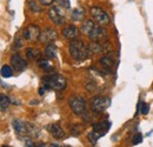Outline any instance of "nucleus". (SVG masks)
I'll use <instances>...</instances> for the list:
<instances>
[{
	"label": "nucleus",
	"mask_w": 153,
	"mask_h": 147,
	"mask_svg": "<svg viewBox=\"0 0 153 147\" xmlns=\"http://www.w3.org/2000/svg\"><path fill=\"white\" fill-rule=\"evenodd\" d=\"M68 51L71 56L76 61H84L88 58L90 50L88 47L79 39H73L68 44Z\"/></svg>",
	"instance_id": "f257e3e1"
},
{
	"label": "nucleus",
	"mask_w": 153,
	"mask_h": 147,
	"mask_svg": "<svg viewBox=\"0 0 153 147\" xmlns=\"http://www.w3.org/2000/svg\"><path fill=\"white\" fill-rule=\"evenodd\" d=\"M44 82H45L46 87L52 88L54 91H64L67 86L66 79L60 74H53L51 76L44 78Z\"/></svg>",
	"instance_id": "f03ea898"
},
{
	"label": "nucleus",
	"mask_w": 153,
	"mask_h": 147,
	"mask_svg": "<svg viewBox=\"0 0 153 147\" xmlns=\"http://www.w3.org/2000/svg\"><path fill=\"white\" fill-rule=\"evenodd\" d=\"M68 106L76 115H81L86 111V101L82 97H71L68 99Z\"/></svg>",
	"instance_id": "7ed1b4c3"
},
{
	"label": "nucleus",
	"mask_w": 153,
	"mask_h": 147,
	"mask_svg": "<svg viewBox=\"0 0 153 147\" xmlns=\"http://www.w3.org/2000/svg\"><path fill=\"white\" fill-rule=\"evenodd\" d=\"M110 104H111V101H110V99L107 97L98 95V97L93 98V100L91 102V108H92V111H94L96 113H102V112H105L108 108Z\"/></svg>",
	"instance_id": "20e7f679"
},
{
	"label": "nucleus",
	"mask_w": 153,
	"mask_h": 147,
	"mask_svg": "<svg viewBox=\"0 0 153 147\" xmlns=\"http://www.w3.org/2000/svg\"><path fill=\"white\" fill-rule=\"evenodd\" d=\"M90 12H91V16L93 17V19L96 20L98 25L105 26V25H108L110 24V17L100 7H91Z\"/></svg>",
	"instance_id": "39448f33"
},
{
	"label": "nucleus",
	"mask_w": 153,
	"mask_h": 147,
	"mask_svg": "<svg viewBox=\"0 0 153 147\" xmlns=\"http://www.w3.org/2000/svg\"><path fill=\"white\" fill-rule=\"evenodd\" d=\"M40 33H41V30L38 25H28L22 31V37L28 41H36V40H39Z\"/></svg>",
	"instance_id": "423d86ee"
},
{
	"label": "nucleus",
	"mask_w": 153,
	"mask_h": 147,
	"mask_svg": "<svg viewBox=\"0 0 153 147\" xmlns=\"http://www.w3.org/2000/svg\"><path fill=\"white\" fill-rule=\"evenodd\" d=\"M58 33L56 30H53L52 27H46L41 31L40 37H39V41L42 44H53L54 40H57Z\"/></svg>",
	"instance_id": "0eeeda50"
},
{
	"label": "nucleus",
	"mask_w": 153,
	"mask_h": 147,
	"mask_svg": "<svg viewBox=\"0 0 153 147\" xmlns=\"http://www.w3.org/2000/svg\"><path fill=\"white\" fill-rule=\"evenodd\" d=\"M11 65H12L13 70H16L18 72H21V71H24L26 68L27 62H26V60L21 55L17 53V54H13L11 56Z\"/></svg>",
	"instance_id": "6e6552de"
},
{
	"label": "nucleus",
	"mask_w": 153,
	"mask_h": 147,
	"mask_svg": "<svg viewBox=\"0 0 153 147\" xmlns=\"http://www.w3.org/2000/svg\"><path fill=\"white\" fill-rule=\"evenodd\" d=\"M48 18H50V20L53 24H56V25H62L65 22L64 16H62L61 11L58 7H51L48 10Z\"/></svg>",
	"instance_id": "1a4fd4ad"
},
{
	"label": "nucleus",
	"mask_w": 153,
	"mask_h": 147,
	"mask_svg": "<svg viewBox=\"0 0 153 147\" xmlns=\"http://www.w3.org/2000/svg\"><path fill=\"white\" fill-rule=\"evenodd\" d=\"M62 36L68 40H73V39H76V37L79 36V30L74 25H68L62 28Z\"/></svg>",
	"instance_id": "9d476101"
},
{
	"label": "nucleus",
	"mask_w": 153,
	"mask_h": 147,
	"mask_svg": "<svg viewBox=\"0 0 153 147\" xmlns=\"http://www.w3.org/2000/svg\"><path fill=\"white\" fill-rule=\"evenodd\" d=\"M47 131H48V133H50L53 138H56V139H62V138L65 137L64 129L61 128L58 124H51V125H48V126H47Z\"/></svg>",
	"instance_id": "9b49d317"
},
{
	"label": "nucleus",
	"mask_w": 153,
	"mask_h": 147,
	"mask_svg": "<svg viewBox=\"0 0 153 147\" xmlns=\"http://www.w3.org/2000/svg\"><path fill=\"white\" fill-rule=\"evenodd\" d=\"M88 38L91 40H93V41H98V40H101V39L106 38V32L101 27V25H96V27L93 28V31L91 32V34L88 36Z\"/></svg>",
	"instance_id": "f8f14e48"
},
{
	"label": "nucleus",
	"mask_w": 153,
	"mask_h": 147,
	"mask_svg": "<svg viewBox=\"0 0 153 147\" xmlns=\"http://www.w3.org/2000/svg\"><path fill=\"white\" fill-rule=\"evenodd\" d=\"M111 127V124L108 121H101V122H98V124H94L93 125V132L98 134V137H102L108 129Z\"/></svg>",
	"instance_id": "ddd939ff"
},
{
	"label": "nucleus",
	"mask_w": 153,
	"mask_h": 147,
	"mask_svg": "<svg viewBox=\"0 0 153 147\" xmlns=\"http://www.w3.org/2000/svg\"><path fill=\"white\" fill-rule=\"evenodd\" d=\"M96 27V24L92 21V20H86L82 25H81V32L85 34V36H90L91 32L93 31V28Z\"/></svg>",
	"instance_id": "4468645a"
},
{
	"label": "nucleus",
	"mask_w": 153,
	"mask_h": 147,
	"mask_svg": "<svg viewBox=\"0 0 153 147\" xmlns=\"http://www.w3.org/2000/svg\"><path fill=\"white\" fill-rule=\"evenodd\" d=\"M13 128H14V131H16L19 135L24 134V133H28V129H27L26 124H24V122L20 121V120H14V121H13Z\"/></svg>",
	"instance_id": "2eb2a0df"
},
{
	"label": "nucleus",
	"mask_w": 153,
	"mask_h": 147,
	"mask_svg": "<svg viewBox=\"0 0 153 147\" xmlns=\"http://www.w3.org/2000/svg\"><path fill=\"white\" fill-rule=\"evenodd\" d=\"M99 62H100V65H101L104 68H106V70H111V68L113 67V65H114V60H113L110 55H105V56L100 58Z\"/></svg>",
	"instance_id": "dca6fc26"
},
{
	"label": "nucleus",
	"mask_w": 153,
	"mask_h": 147,
	"mask_svg": "<svg viewBox=\"0 0 153 147\" xmlns=\"http://www.w3.org/2000/svg\"><path fill=\"white\" fill-rule=\"evenodd\" d=\"M71 18H72L73 21H81V20H84V18H85V11L82 8H80V7H76V8H74L72 11Z\"/></svg>",
	"instance_id": "f3484780"
},
{
	"label": "nucleus",
	"mask_w": 153,
	"mask_h": 147,
	"mask_svg": "<svg viewBox=\"0 0 153 147\" xmlns=\"http://www.w3.org/2000/svg\"><path fill=\"white\" fill-rule=\"evenodd\" d=\"M45 55L46 58L48 59H54L56 55H57V47L53 45V44H47L46 47H45Z\"/></svg>",
	"instance_id": "a211bd4d"
},
{
	"label": "nucleus",
	"mask_w": 153,
	"mask_h": 147,
	"mask_svg": "<svg viewBox=\"0 0 153 147\" xmlns=\"http://www.w3.org/2000/svg\"><path fill=\"white\" fill-rule=\"evenodd\" d=\"M26 55L28 59H32V60H39L40 56H41V52L39 51L38 48H27L26 50Z\"/></svg>",
	"instance_id": "6ab92c4d"
},
{
	"label": "nucleus",
	"mask_w": 153,
	"mask_h": 147,
	"mask_svg": "<svg viewBox=\"0 0 153 147\" xmlns=\"http://www.w3.org/2000/svg\"><path fill=\"white\" fill-rule=\"evenodd\" d=\"M88 50H90V53H93V54H99L102 52V47L100 44H98L97 41H93L88 46Z\"/></svg>",
	"instance_id": "aec40b11"
},
{
	"label": "nucleus",
	"mask_w": 153,
	"mask_h": 147,
	"mask_svg": "<svg viewBox=\"0 0 153 147\" xmlns=\"http://www.w3.org/2000/svg\"><path fill=\"white\" fill-rule=\"evenodd\" d=\"M38 66L42 70V71H47V72H50V71L53 68L52 65L50 64V61H48V60H44V59H39Z\"/></svg>",
	"instance_id": "412c9836"
},
{
	"label": "nucleus",
	"mask_w": 153,
	"mask_h": 147,
	"mask_svg": "<svg viewBox=\"0 0 153 147\" xmlns=\"http://www.w3.org/2000/svg\"><path fill=\"white\" fill-rule=\"evenodd\" d=\"M27 5H28V8L34 13H38L41 11V7L36 2V0H27Z\"/></svg>",
	"instance_id": "4be33fe9"
},
{
	"label": "nucleus",
	"mask_w": 153,
	"mask_h": 147,
	"mask_svg": "<svg viewBox=\"0 0 153 147\" xmlns=\"http://www.w3.org/2000/svg\"><path fill=\"white\" fill-rule=\"evenodd\" d=\"M11 101H10V98L6 97V95H1L0 97V107H1V111H5L6 108H8Z\"/></svg>",
	"instance_id": "5701e85b"
},
{
	"label": "nucleus",
	"mask_w": 153,
	"mask_h": 147,
	"mask_svg": "<svg viewBox=\"0 0 153 147\" xmlns=\"http://www.w3.org/2000/svg\"><path fill=\"white\" fill-rule=\"evenodd\" d=\"M12 74H13V70L10 66L4 65L1 67V75H2V78H10V76H12Z\"/></svg>",
	"instance_id": "b1692460"
},
{
	"label": "nucleus",
	"mask_w": 153,
	"mask_h": 147,
	"mask_svg": "<svg viewBox=\"0 0 153 147\" xmlns=\"http://www.w3.org/2000/svg\"><path fill=\"white\" fill-rule=\"evenodd\" d=\"M143 141V135L140 134V133H137V134H134L133 137V145H138V144H140Z\"/></svg>",
	"instance_id": "393cba45"
},
{
	"label": "nucleus",
	"mask_w": 153,
	"mask_h": 147,
	"mask_svg": "<svg viewBox=\"0 0 153 147\" xmlns=\"http://www.w3.org/2000/svg\"><path fill=\"white\" fill-rule=\"evenodd\" d=\"M60 7L62 8H70V0H57Z\"/></svg>",
	"instance_id": "a878e982"
},
{
	"label": "nucleus",
	"mask_w": 153,
	"mask_h": 147,
	"mask_svg": "<svg viewBox=\"0 0 153 147\" xmlns=\"http://www.w3.org/2000/svg\"><path fill=\"white\" fill-rule=\"evenodd\" d=\"M149 110H150V108H149V105H147L146 102H143V104H141V113H143V114H147V113H149Z\"/></svg>",
	"instance_id": "bb28decb"
},
{
	"label": "nucleus",
	"mask_w": 153,
	"mask_h": 147,
	"mask_svg": "<svg viewBox=\"0 0 153 147\" xmlns=\"http://www.w3.org/2000/svg\"><path fill=\"white\" fill-rule=\"evenodd\" d=\"M40 1V4L42 5V6H50V5H52L56 0H39Z\"/></svg>",
	"instance_id": "cd10ccee"
},
{
	"label": "nucleus",
	"mask_w": 153,
	"mask_h": 147,
	"mask_svg": "<svg viewBox=\"0 0 153 147\" xmlns=\"http://www.w3.org/2000/svg\"><path fill=\"white\" fill-rule=\"evenodd\" d=\"M42 88H44V87H41V88L39 90V94H40V95H42V94L45 93V90H42Z\"/></svg>",
	"instance_id": "c85d7f7f"
}]
</instances>
